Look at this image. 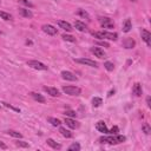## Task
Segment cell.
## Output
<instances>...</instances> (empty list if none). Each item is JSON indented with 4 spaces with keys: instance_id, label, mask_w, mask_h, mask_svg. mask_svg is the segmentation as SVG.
Returning a JSON list of instances; mask_svg holds the SVG:
<instances>
[{
    "instance_id": "cell-1",
    "label": "cell",
    "mask_w": 151,
    "mask_h": 151,
    "mask_svg": "<svg viewBox=\"0 0 151 151\" xmlns=\"http://www.w3.org/2000/svg\"><path fill=\"white\" fill-rule=\"evenodd\" d=\"M126 140L125 136L122 135H112V136H107V137H100L99 142L100 143H105V144H110V145H117L120 143H124Z\"/></svg>"
},
{
    "instance_id": "cell-2",
    "label": "cell",
    "mask_w": 151,
    "mask_h": 151,
    "mask_svg": "<svg viewBox=\"0 0 151 151\" xmlns=\"http://www.w3.org/2000/svg\"><path fill=\"white\" fill-rule=\"evenodd\" d=\"M92 36L97 39H107V40H113L116 41L118 39V34L113 32H106V31H100V32H92Z\"/></svg>"
},
{
    "instance_id": "cell-3",
    "label": "cell",
    "mask_w": 151,
    "mask_h": 151,
    "mask_svg": "<svg viewBox=\"0 0 151 151\" xmlns=\"http://www.w3.org/2000/svg\"><path fill=\"white\" fill-rule=\"evenodd\" d=\"M63 91L66 95L70 96H79L81 93V90L77 86H72V85H67V86H63Z\"/></svg>"
},
{
    "instance_id": "cell-4",
    "label": "cell",
    "mask_w": 151,
    "mask_h": 151,
    "mask_svg": "<svg viewBox=\"0 0 151 151\" xmlns=\"http://www.w3.org/2000/svg\"><path fill=\"white\" fill-rule=\"evenodd\" d=\"M27 65H28L29 67L34 69V70H40V71L47 70V66H46L45 64L38 62V60H28V62H27Z\"/></svg>"
},
{
    "instance_id": "cell-5",
    "label": "cell",
    "mask_w": 151,
    "mask_h": 151,
    "mask_svg": "<svg viewBox=\"0 0 151 151\" xmlns=\"http://www.w3.org/2000/svg\"><path fill=\"white\" fill-rule=\"evenodd\" d=\"M76 63H79V64H83L86 66H91V67H98L97 62L91 60V59H87V58H78V59H76Z\"/></svg>"
},
{
    "instance_id": "cell-6",
    "label": "cell",
    "mask_w": 151,
    "mask_h": 151,
    "mask_svg": "<svg viewBox=\"0 0 151 151\" xmlns=\"http://www.w3.org/2000/svg\"><path fill=\"white\" fill-rule=\"evenodd\" d=\"M99 24H100V26L104 27V28H113V27H114V22H113L110 18H106V17L99 18Z\"/></svg>"
},
{
    "instance_id": "cell-7",
    "label": "cell",
    "mask_w": 151,
    "mask_h": 151,
    "mask_svg": "<svg viewBox=\"0 0 151 151\" xmlns=\"http://www.w3.org/2000/svg\"><path fill=\"white\" fill-rule=\"evenodd\" d=\"M41 28H43V31H44L46 34H48V36H55V34L58 33L57 28H55L54 26H52V25H48V24L43 25Z\"/></svg>"
},
{
    "instance_id": "cell-8",
    "label": "cell",
    "mask_w": 151,
    "mask_h": 151,
    "mask_svg": "<svg viewBox=\"0 0 151 151\" xmlns=\"http://www.w3.org/2000/svg\"><path fill=\"white\" fill-rule=\"evenodd\" d=\"M60 76H62V78L65 79V80H70V81H77V80H78L77 76L73 74V73L70 72V71H62Z\"/></svg>"
},
{
    "instance_id": "cell-9",
    "label": "cell",
    "mask_w": 151,
    "mask_h": 151,
    "mask_svg": "<svg viewBox=\"0 0 151 151\" xmlns=\"http://www.w3.org/2000/svg\"><path fill=\"white\" fill-rule=\"evenodd\" d=\"M140 34H142V39H143V40L145 41V44L150 47V46H151V33L147 31V29L143 28L142 32H140Z\"/></svg>"
},
{
    "instance_id": "cell-10",
    "label": "cell",
    "mask_w": 151,
    "mask_h": 151,
    "mask_svg": "<svg viewBox=\"0 0 151 151\" xmlns=\"http://www.w3.org/2000/svg\"><path fill=\"white\" fill-rule=\"evenodd\" d=\"M90 51H91V53H93L96 57H98V58H100V59H103V58H105V57H106V54H105L104 50H102L100 47L93 46V47L90 48Z\"/></svg>"
},
{
    "instance_id": "cell-11",
    "label": "cell",
    "mask_w": 151,
    "mask_h": 151,
    "mask_svg": "<svg viewBox=\"0 0 151 151\" xmlns=\"http://www.w3.org/2000/svg\"><path fill=\"white\" fill-rule=\"evenodd\" d=\"M57 24H58V26L60 27V28H63L64 31H66V32H71L72 31V26H71V24L70 22H67V21H64V20H58L57 21Z\"/></svg>"
},
{
    "instance_id": "cell-12",
    "label": "cell",
    "mask_w": 151,
    "mask_h": 151,
    "mask_svg": "<svg viewBox=\"0 0 151 151\" xmlns=\"http://www.w3.org/2000/svg\"><path fill=\"white\" fill-rule=\"evenodd\" d=\"M44 91H46L50 96L52 97H58L60 96V92H59V90L55 88V87H50V86H44Z\"/></svg>"
},
{
    "instance_id": "cell-13",
    "label": "cell",
    "mask_w": 151,
    "mask_h": 151,
    "mask_svg": "<svg viewBox=\"0 0 151 151\" xmlns=\"http://www.w3.org/2000/svg\"><path fill=\"white\" fill-rule=\"evenodd\" d=\"M64 122H65L66 125H67L69 128H71V129H77V128H79V123L77 122V120L72 119V118H65Z\"/></svg>"
},
{
    "instance_id": "cell-14",
    "label": "cell",
    "mask_w": 151,
    "mask_h": 151,
    "mask_svg": "<svg viewBox=\"0 0 151 151\" xmlns=\"http://www.w3.org/2000/svg\"><path fill=\"white\" fill-rule=\"evenodd\" d=\"M96 129H97L99 132H103V133H109V129L106 128V124L103 122V120H99V122L96 124Z\"/></svg>"
},
{
    "instance_id": "cell-15",
    "label": "cell",
    "mask_w": 151,
    "mask_h": 151,
    "mask_svg": "<svg viewBox=\"0 0 151 151\" xmlns=\"http://www.w3.org/2000/svg\"><path fill=\"white\" fill-rule=\"evenodd\" d=\"M132 92H133V95L137 96V97H140V96H142V93H143V88H142V85H140L139 83H136V84L133 85V87H132Z\"/></svg>"
},
{
    "instance_id": "cell-16",
    "label": "cell",
    "mask_w": 151,
    "mask_h": 151,
    "mask_svg": "<svg viewBox=\"0 0 151 151\" xmlns=\"http://www.w3.org/2000/svg\"><path fill=\"white\" fill-rule=\"evenodd\" d=\"M74 27L78 29V31H80V32H86L87 31V26L84 22L79 21V20H76L74 21Z\"/></svg>"
},
{
    "instance_id": "cell-17",
    "label": "cell",
    "mask_w": 151,
    "mask_h": 151,
    "mask_svg": "<svg viewBox=\"0 0 151 151\" xmlns=\"http://www.w3.org/2000/svg\"><path fill=\"white\" fill-rule=\"evenodd\" d=\"M136 45V41L132 39V38H126L124 41H123V46L125 48H133Z\"/></svg>"
},
{
    "instance_id": "cell-18",
    "label": "cell",
    "mask_w": 151,
    "mask_h": 151,
    "mask_svg": "<svg viewBox=\"0 0 151 151\" xmlns=\"http://www.w3.org/2000/svg\"><path fill=\"white\" fill-rule=\"evenodd\" d=\"M19 13H20V15H22L24 18H32L33 17V13L29 11V10H27V8H19Z\"/></svg>"
},
{
    "instance_id": "cell-19",
    "label": "cell",
    "mask_w": 151,
    "mask_h": 151,
    "mask_svg": "<svg viewBox=\"0 0 151 151\" xmlns=\"http://www.w3.org/2000/svg\"><path fill=\"white\" fill-rule=\"evenodd\" d=\"M46 142H47V145H50L52 149H55V150H60V149H62V145H60L59 143H57V142H54L52 138H48Z\"/></svg>"
},
{
    "instance_id": "cell-20",
    "label": "cell",
    "mask_w": 151,
    "mask_h": 151,
    "mask_svg": "<svg viewBox=\"0 0 151 151\" xmlns=\"http://www.w3.org/2000/svg\"><path fill=\"white\" fill-rule=\"evenodd\" d=\"M29 95H31V97L34 99V100H37V102H39V103H45L46 100H45V98L41 96V95H39V93H37V92H31V93H29Z\"/></svg>"
},
{
    "instance_id": "cell-21",
    "label": "cell",
    "mask_w": 151,
    "mask_h": 151,
    "mask_svg": "<svg viewBox=\"0 0 151 151\" xmlns=\"http://www.w3.org/2000/svg\"><path fill=\"white\" fill-rule=\"evenodd\" d=\"M131 28H132L131 20H130V19H126V20H125V22H124V25H123V32L128 33V32H130V31H131Z\"/></svg>"
},
{
    "instance_id": "cell-22",
    "label": "cell",
    "mask_w": 151,
    "mask_h": 151,
    "mask_svg": "<svg viewBox=\"0 0 151 151\" xmlns=\"http://www.w3.org/2000/svg\"><path fill=\"white\" fill-rule=\"evenodd\" d=\"M59 132L62 133L64 137H66V138H71L73 135H72V132L70 131V130H66L65 128H59Z\"/></svg>"
},
{
    "instance_id": "cell-23",
    "label": "cell",
    "mask_w": 151,
    "mask_h": 151,
    "mask_svg": "<svg viewBox=\"0 0 151 151\" xmlns=\"http://www.w3.org/2000/svg\"><path fill=\"white\" fill-rule=\"evenodd\" d=\"M47 120H48V123H51L53 126H60V124H62V122H60L59 119H57V118H53V117H50Z\"/></svg>"
},
{
    "instance_id": "cell-24",
    "label": "cell",
    "mask_w": 151,
    "mask_h": 151,
    "mask_svg": "<svg viewBox=\"0 0 151 151\" xmlns=\"http://www.w3.org/2000/svg\"><path fill=\"white\" fill-rule=\"evenodd\" d=\"M7 135H10V136H12L14 138H22V135L19 133L18 131H14V130H8L7 131Z\"/></svg>"
},
{
    "instance_id": "cell-25",
    "label": "cell",
    "mask_w": 151,
    "mask_h": 151,
    "mask_svg": "<svg viewBox=\"0 0 151 151\" xmlns=\"http://www.w3.org/2000/svg\"><path fill=\"white\" fill-rule=\"evenodd\" d=\"M102 103H103V100H102V98H99V97H95V98L92 99V105H93L95 107L100 106Z\"/></svg>"
},
{
    "instance_id": "cell-26",
    "label": "cell",
    "mask_w": 151,
    "mask_h": 151,
    "mask_svg": "<svg viewBox=\"0 0 151 151\" xmlns=\"http://www.w3.org/2000/svg\"><path fill=\"white\" fill-rule=\"evenodd\" d=\"M142 131H143L145 135H150V132H151V128H150V125H149L147 123H144V124L142 125Z\"/></svg>"
},
{
    "instance_id": "cell-27",
    "label": "cell",
    "mask_w": 151,
    "mask_h": 151,
    "mask_svg": "<svg viewBox=\"0 0 151 151\" xmlns=\"http://www.w3.org/2000/svg\"><path fill=\"white\" fill-rule=\"evenodd\" d=\"M62 38L64 39V40H66V41H71V43H74L76 41V38L73 37V36H71V34H63L62 36Z\"/></svg>"
},
{
    "instance_id": "cell-28",
    "label": "cell",
    "mask_w": 151,
    "mask_h": 151,
    "mask_svg": "<svg viewBox=\"0 0 151 151\" xmlns=\"http://www.w3.org/2000/svg\"><path fill=\"white\" fill-rule=\"evenodd\" d=\"M0 17H1L4 20H12V15L10 13L3 12V11H0Z\"/></svg>"
},
{
    "instance_id": "cell-29",
    "label": "cell",
    "mask_w": 151,
    "mask_h": 151,
    "mask_svg": "<svg viewBox=\"0 0 151 151\" xmlns=\"http://www.w3.org/2000/svg\"><path fill=\"white\" fill-rule=\"evenodd\" d=\"M104 67H105L107 71H113V70H114V65H113V63H111V62H105V63H104Z\"/></svg>"
},
{
    "instance_id": "cell-30",
    "label": "cell",
    "mask_w": 151,
    "mask_h": 151,
    "mask_svg": "<svg viewBox=\"0 0 151 151\" xmlns=\"http://www.w3.org/2000/svg\"><path fill=\"white\" fill-rule=\"evenodd\" d=\"M69 150L70 151H79L80 150V145L78 143H73V144H71L69 146Z\"/></svg>"
},
{
    "instance_id": "cell-31",
    "label": "cell",
    "mask_w": 151,
    "mask_h": 151,
    "mask_svg": "<svg viewBox=\"0 0 151 151\" xmlns=\"http://www.w3.org/2000/svg\"><path fill=\"white\" fill-rule=\"evenodd\" d=\"M4 106H6L7 109H11V110H13V111H15V112H20V109H18V107H14V106H12V105H10L8 103H6V102H3L1 103Z\"/></svg>"
},
{
    "instance_id": "cell-32",
    "label": "cell",
    "mask_w": 151,
    "mask_h": 151,
    "mask_svg": "<svg viewBox=\"0 0 151 151\" xmlns=\"http://www.w3.org/2000/svg\"><path fill=\"white\" fill-rule=\"evenodd\" d=\"M15 145H17L18 147H28V146H29L28 143L22 142V140H17V142H15Z\"/></svg>"
},
{
    "instance_id": "cell-33",
    "label": "cell",
    "mask_w": 151,
    "mask_h": 151,
    "mask_svg": "<svg viewBox=\"0 0 151 151\" xmlns=\"http://www.w3.org/2000/svg\"><path fill=\"white\" fill-rule=\"evenodd\" d=\"M78 14H79L80 17H83V18H85V19H87V20H90V15H88V13H87V12H85L84 10H79V11H78Z\"/></svg>"
},
{
    "instance_id": "cell-34",
    "label": "cell",
    "mask_w": 151,
    "mask_h": 151,
    "mask_svg": "<svg viewBox=\"0 0 151 151\" xmlns=\"http://www.w3.org/2000/svg\"><path fill=\"white\" fill-rule=\"evenodd\" d=\"M19 1H20L22 5L27 6V7H33V4H32V3H29L28 0H19Z\"/></svg>"
},
{
    "instance_id": "cell-35",
    "label": "cell",
    "mask_w": 151,
    "mask_h": 151,
    "mask_svg": "<svg viewBox=\"0 0 151 151\" xmlns=\"http://www.w3.org/2000/svg\"><path fill=\"white\" fill-rule=\"evenodd\" d=\"M64 114H65V116H69V117H76V112L72 111V110H66Z\"/></svg>"
},
{
    "instance_id": "cell-36",
    "label": "cell",
    "mask_w": 151,
    "mask_h": 151,
    "mask_svg": "<svg viewBox=\"0 0 151 151\" xmlns=\"http://www.w3.org/2000/svg\"><path fill=\"white\" fill-rule=\"evenodd\" d=\"M118 131H119L118 126H113L111 130H109V133H111V135H117V133H118Z\"/></svg>"
},
{
    "instance_id": "cell-37",
    "label": "cell",
    "mask_w": 151,
    "mask_h": 151,
    "mask_svg": "<svg viewBox=\"0 0 151 151\" xmlns=\"http://www.w3.org/2000/svg\"><path fill=\"white\" fill-rule=\"evenodd\" d=\"M100 46H104V47H110V45H109V43H106V41H100V43H98Z\"/></svg>"
},
{
    "instance_id": "cell-38",
    "label": "cell",
    "mask_w": 151,
    "mask_h": 151,
    "mask_svg": "<svg viewBox=\"0 0 151 151\" xmlns=\"http://www.w3.org/2000/svg\"><path fill=\"white\" fill-rule=\"evenodd\" d=\"M146 104L149 107H151V98L150 97H146Z\"/></svg>"
},
{
    "instance_id": "cell-39",
    "label": "cell",
    "mask_w": 151,
    "mask_h": 151,
    "mask_svg": "<svg viewBox=\"0 0 151 151\" xmlns=\"http://www.w3.org/2000/svg\"><path fill=\"white\" fill-rule=\"evenodd\" d=\"M0 149H4V150H5V149H7V145L4 144L3 142H0Z\"/></svg>"
},
{
    "instance_id": "cell-40",
    "label": "cell",
    "mask_w": 151,
    "mask_h": 151,
    "mask_svg": "<svg viewBox=\"0 0 151 151\" xmlns=\"http://www.w3.org/2000/svg\"><path fill=\"white\" fill-rule=\"evenodd\" d=\"M113 93H114V90H111V91L109 92V95H107V97H111V96H112Z\"/></svg>"
},
{
    "instance_id": "cell-41",
    "label": "cell",
    "mask_w": 151,
    "mask_h": 151,
    "mask_svg": "<svg viewBox=\"0 0 151 151\" xmlns=\"http://www.w3.org/2000/svg\"><path fill=\"white\" fill-rule=\"evenodd\" d=\"M0 34H3V32H1V31H0Z\"/></svg>"
},
{
    "instance_id": "cell-42",
    "label": "cell",
    "mask_w": 151,
    "mask_h": 151,
    "mask_svg": "<svg viewBox=\"0 0 151 151\" xmlns=\"http://www.w3.org/2000/svg\"><path fill=\"white\" fill-rule=\"evenodd\" d=\"M131 1H135V0H131Z\"/></svg>"
}]
</instances>
